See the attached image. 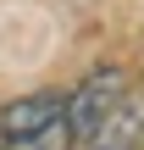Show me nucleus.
I'll return each instance as SVG.
<instances>
[{"instance_id": "2", "label": "nucleus", "mask_w": 144, "mask_h": 150, "mask_svg": "<svg viewBox=\"0 0 144 150\" xmlns=\"http://www.w3.org/2000/svg\"><path fill=\"white\" fill-rule=\"evenodd\" d=\"M61 117H67V95L61 89H39V95L6 100L0 106V145L6 139H22V134H39V128H50Z\"/></svg>"}, {"instance_id": "1", "label": "nucleus", "mask_w": 144, "mask_h": 150, "mask_svg": "<svg viewBox=\"0 0 144 150\" xmlns=\"http://www.w3.org/2000/svg\"><path fill=\"white\" fill-rule=\"evenodd\" d=\"M128 95H133V89H128V72H122V67H94V72L67 95V128H72V139L83 145Z\"/></svg>"}, {"instance_id": "3", "label": "nucleus", "mask_w": 144, "mask_h": 150, "mask_svg": "<svg viewBox=\"0 0 144 150\" xmlns=\"http://www.w3.org/2000/svg\"><path fill=\"white\" fill-rule=\"evenodd\" d=\"M83 150H144V95H128L89 139Z\"/></svg>"}, {"instance_id": "4", "label": "nucleus", "mask_w": 144, "mask_h": 150, "mask_svg": "<svg viewBox=\"0 0 144 150\" xmlns=\"http://www.w3.org/2000/svg\"><path fill=\"white\" fill-rule=\"evenodd\" d=\"M72 128H67V117L61 122H50V128H39V134H22V139H6L0 150H72Z\"/></svg>"}]
</instances>
